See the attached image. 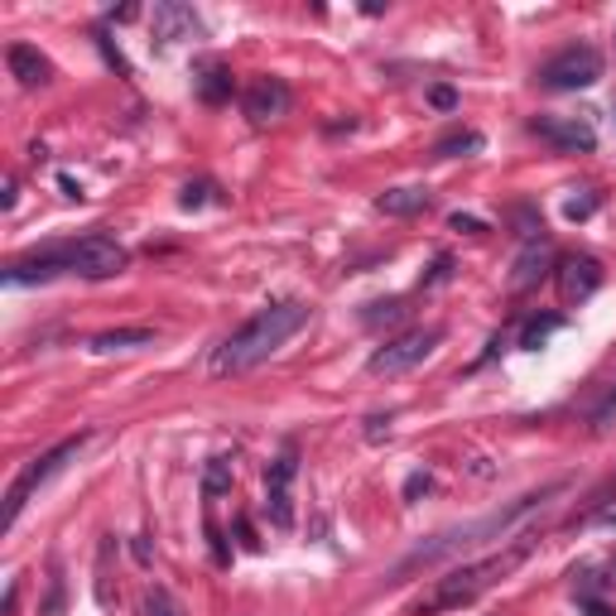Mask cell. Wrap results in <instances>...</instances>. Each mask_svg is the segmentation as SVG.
Here are the masks:
<instances>
[{"label": "cell", "instance_id": "6da1fadb", "mask_svg": "<svg viewBox=\"0 0 616 616\" xmlns=\"http://www.w3.org/2000/svg\"><path fill=\"white\" fill-rule=\"evenodd\" d=\"M130 265L126 246L106 231H92V237L77 241H53L43 251L25 255V261L5 265V285H43L53 275H83V279H116Z\"/></svg>", "mask_w": 616, "mask_h": 616}, {"label": "cell", "instance_id": "7a4b0ae2", "mask_svg": "<svg viewBox=\"0 0 616 616\" xmlns=\"http://www.w3.org/2000/svg\"><path fill=\"white\" fill-rule=\"evenodd\" d=\"M304 323H309V304H299V299L265 304L255 318H246L241 328L212 352V376H241V372H251V366H261L265 356H275Z\"/></svg>", "mask_w": 616, "mask_h": 616}, {"label": "cell", "instance_id": "3957f363", "mask_svg": "<svg viewBox=\"0 0 616 616\" xmlns=\"http://www.w3.org/2000/svg\"><path fill=\"white\" fill-rule=\"evenodd\" d=\"M540 544L535 535H520V544L501 549V554H487L477 558V564H457L448 578H439L429 588V598L414 602V616H439V612H457V607H473L481 592L491 588V582H501L511 574V568H520L525 558H530V549Z\"/></svg>", "mask_w": 616, "mask_h": 616}, {"label": "cell", "instance_id": "277c9868", "mask_svg": "<svg viewBox=\"0 0 616 616\" xmlns=\"http://www.w3.org/2000/svg\"><path fill=\"white\" fill-rule=\"evenodd\" d=\"M558 491H564V481H554V487L530 491V496H520L511 511L487 515V520L467 525V530H448V535H439V540H433V544H419V549H414V554L405 558V564H400V574H405V568H419V564H433V558H443V554H453L457 540H477V535H501V530H511V525L520 520V515H530L535 506H544V501H549V496H558Z\"/></svg>", "mask_w": 616, "mask_h": 616}, {"label": "cell", "instance_id": "5b68a950", "mask_svg": "<svg viewBox=\"0 0 616 616\" xmlns=\"http://www.w3.org/2000/svg\"><path fill=\"white\" fill-rule=\"evenodd\" d=\"M83 443H87V433H73V439L53 443L49 453H39L35 463L20 467V477L10 481V491H5V515H0V530H15V520H20V511L29 506V496H35V491H39L53 473H63V467H68V457L83 453Z\"/></svg>", "mask_w": 616, "mask_h": 616}, {"label": "cell", "instance_id": "8992f818", "mask_svg": "<svg viewBox=\"0 0 616 616\" xmlns=\"http://www.w3.org/2000/svg\"><path fill=\"white\" fill-rule=\"evenodd\" d=\"M439 342H443V328H410V332H400V338H390L386 347H376L366 372L372 376H405L419 362H429Z\"/></svg>", "mask_w": 616, "mask_h": 616}, {"label": "cell", "instance_id": "52a82bcc", "mask_svg": "<svg viewBox=\"0 0 616 616\" xmlns=\"http://www.w3.org/2000/svg\"><path fill=\"white\" fill-rule=\"evenodd\" d=\"M598 77H602V53L588 49V43H574V49L554 53L540 68V83L554 87V92H578V87H592Z\"/></svg>", "mask_w": 616, "mask_h": 616}, {"label": "cell", "instance_id": "ba28073f", "mask_svg": "<svg viewBox=\"0 0 616 616\" xmlns=\"http://www.w3.org/2000/svg\"><path fill=\"white\" fill-rule=\"evenodd\" d=\"M294 477H299V453L285 448L271 467H265V515H271L275 530L294 525Z\"/></svg>", "mask_w": 616, "mask_h": 616}, {"label": "cell", "instance_id": "9c48e42d", "mask_svg": "<svg viewBox=\"0 0 616 616\" xmlns=\"http://www.w3.org/2000/svg\"><path fill=\"white\" fill-rule=\"evenodd\" d=\"M530 136H540L544 144H554L558 154H592L598 150V130L578 116H535Z\"/></svg>", "mask_w": 616, "mask_h": 616}, {"label": "cell", "instance_id": "30bf717a", "mask_svg": "<svg viewBox=\"0 0 616 616\" xmlns=\"http://www.w3.org/2000/svg\"><path fill=\"white\" fill-rule=\"evenodd\" d=\"M241 106L251 121H279V116H289V106H294V92H289L279 77H255V83L246 87Z\"/></svg>", "mask_w": 616, "mask_h": 616}, {"label": "cell", "instance_id": "8fae6325", "mask_svg": "<svg viewBox=\"0 0 616 616\" xmlns=\"http://www.w3.org/2000/svg\"><path fill=\"white\" fill-rule=\"evenodd\" d=\"M598 285H602V265L592 255H564L558 261V294H564V304L588 299Z\"/></svg>", "mask_w": 616, "mask_h": 616}, {"label": "cell", "instance_id": "7c38bea8", "mask_svg": "<svg viewBox=\"0 0 616 616\" xmlns=\"http://www.w3.org/2000/svg\"><path fill=\"white\" fill-rule=\"evenodd\" d=\"M198 35H203V25H198V15L188 5H178V0H160L154 5V39L178 43V39H198Z\"/></svg>", "mask_w": 616, "mask_h": 616}, {"label": "cell", "instance_id": "4fadbf2b", "mask_svg": "<svg viewBox=\"0 0 616 616\" xmlns=\"http://www.w3.org/2000/svg\"><path fill=\"white\" fill-rule=\"evenodd\" d=\"M5 63H10V73L20 77V87H43V83L53 77L49 59H43L35 43H10V49H5Z\"/></svg>", "mask_w": 616, "mask_h": 616}, {"label": "cell", "instance_id": "5bb4252c", "mask_svg": "<svg viewBox=\"0 0 616 616\" xmlns=\"http://www.w3.org/2000/svg\"><path fill=\"white\" fill-rule=\"evenodd\" d=\"M549 265H554V251H549V241H530L520 251V261H515V275H511V289H530L540 285L549 275Z\"/></svg>", "mask_w": 616, "mask_h": 616}, {"label": "cell", "instance_id": "9a60e30c", "mask_svg": "<svg viewBox=\"0 0 616 616\" xmlns=\"http://www.w3.org/2000/svg\"><path fill=\"white\" fill-rule=\"evenodd\" d=\"M376 208L386 212V217H419V212L429 208V193H424V188H386V193L376 198Z\"/></svg>", "mask_w": 616, "mask_h": 616}, {"label": "cell", "instance_id": "2e32d148", "mask_svg": "<svg viewBox=\"0 0 616 616\" xmlns=\"http://www.w3.org/2000/svg\"><path fill=\"white\" fill-rule=\"evenodd\" d=\"M193 87H198V97H203L208 106H222L237 83H231V68H227V63H203V73H198Z\"/></svg>", "mask_w": 616, "mask_h": 616}, {"label": "cell", "instance_id": "e0dca14e", "mask_svg": "<svg viewBox=\"0 0 616 616\" xmlns=\"http://www.w3.org/2000/svg\"><path fill=\"white\" fill-rule=\"evenodd\" d=\"M154 342V328H111V332H97L92 352H130V347H150Z\"/></svg>", "mask_w": 616, "mask_h": 616}, {"label": "cell", "instance_id": "ac0fdd59", "mask_svg": "<svg viewBox=\"0 0 616 616\" xmlns=\"http://www.w3.org/2000/svg\"><path fill=\"white\" fill-rule=\"evenodd\" d=\"M477 150H481L477 130H453V136H443L439 144H433V154H439V160H463V154H477Z\"/></svg>", "mask_w": 616, "mask_h": 616}, {"label": "cell", "instance_id": "d6986e66", "mask_svg": "<svg viewBox=\"0 0 616 616\" xmlns=\"http://www.w3.org/2000/svg\"><path fill=\"white\" fill-rule=\"evenodd\" d=\"M203 491H208V496H222V491H231V457H212L208 473H203Z\"/></svg>", "mask_w": 616, "mask_h": 616}, {"label": "cell", "instance_id": "ffe728a7", "mask_svg": "<svg viewBox=\"0 0 616 616\" xmlns=\"http://www.w3.org/2000/svg\"><path fill=\"white\" fill-rule=\"evenodd\" d=\"M558 328H564V318H558V313H549V318H535L530 328L520 332V347H530V352H535V347H540L549 332H558Z\"/></svg>", "mask_w": 616, "mask_h": 616}, {"label": "cell", "instance_id": "44dd1931", "mask_svg": "<svg viewBox=\"0 0 616 616\" xmlns=\"http://www.w3.org/2000/svg\"><path fill=\"white\" fill-rule=\"evenodd\" d=\"M592 429L598 433H607V429H616V386L607 390V395L598 400V410H592Z\"/></svg>", "mask_w": 616, "mask_h": 616}, {"label": "cell", "instance_id": "7402d4cb", "mask_svg": "<svg viewBox=\"0 0 616 616\" xmlns=\"http://www.w3.org/2000/svg\"><path fill=\"white\" fill-rule=\"evenodd\" d=\"M144 616H184V612H178V602L169 598V592L154 588L150 598H144Z\"/></svg>", "mask_w": 616, "mask_h": 616}, {"label": "cell", "instance_id": "603a6c76", "mask_svg": "<svg viewBox=\"0 0 616 616\" xmlns=\"http://www.w3.org/2000/svg\"><path fill=\"white\" fill-rule=\"evenodd\" d=\"M208 193H212V184H188V188H184V198H178V203H184L188 212H193V208H203V203H208Z\"/></svg>", "mask_w": 616, "mask_h": 616}, {"label": "cell", "instance_id": "cb8c5ba5", "mask_svg": "<svg viewBox=\"0 0 616 616\" xmlns=\"http://www.w3.org/2000/svg\"><path fill=\"white\" fill-rule=\"evenodd\" d=\"M592 208H598V198H574V203L564 208V217L568 222H582V217H592Z\"/></svg>", "mask_w": 616, "mask_h": 616}, {"label": "cell", "instance_id": "d4e9b609", "mask_svg": "<svg viewBox=\"0 0 616 616\" xmlns=\"http://www.w3.org/2000/svg\"><path fill=\"white\" fill-rule=\"evenodd\" d=\"M429 102L439 106V111H453V106H457V92H453V87H433V92H429Z\"/></svg>", "mask_w": 616, "mask_h": 616}, {"label": "cell", "instance_id": "484cf974", "mask_svg": "<svg viewBox=\"0 0 616 616\" xmlns=\"http://www.w3.org/2000/svg\"><path fill=\"white\" fill-rule=\"evenodd\" d=\"M592 501H598V511H607V501H616V473H612L607 481H602L598 496H592Z\"/></svg>", "mask_w": 616, "mask_h": 616}, {"label": "cell", "instance_id": "4316f807", "mask_svg": "<svg viewBox=\"0 0 616 616\" xmlns=\"http://www.w3.org/2000/svg\"><path fill=\"white\" fill-rule=\"evenodd\" d=\"M63 612V582L53 578V592H49V607H43V616H59Z\"/></svg>", "mask_w": 616, "mask_h": 616}, {"label": "cell", "instance_id": "83f0119b", "mask_svg": "<svg viewBox=\"0 0 616 616\" xmlns=\"http://www.w3.org/2000/svg\"><path fill=\"white\" fill-rule=\"evenodd\" d=\"M448 271H453V261H448V255H439V261H433V271H429V279H424V285H439V279H448Z\"/></svg>", "mask_w": 616, "mask_h": 616}, {"label": "cell", "instance_id": "f1b7e54d", "mask_svg": "<svg viewBox=\"0 0 616 616\" xmlns=\"http://www.w3.org/2000/svg\"><path fill=\"white\" fill-rule=\"evenodd\" d=\"M419 491H429V477H424V473H414V477L405 481V496L414 501V496H419Z\"/></svg>", "mask_w": 616, "mask_h": 616}, {"label": "cell", "instance_id": "f546056e", "mask_svg": "<svg viewBox=\"0 0 616 616\" xmlns=\"http://www.w3.org/2000/svg\"><path fill=\"white\" fill-rule=\"evenodd\" d=\"M453 227H457V231H487L477 217H463V212H457V217H453Z\"/></svg>", "mask_w": 616, "mask_h": 616}, {"label": "cell", "instance_id": "4dcf8cb0", "mask_svg": "<svg viewBox=\"0 0 616 616\" xmlns=\"http://www.w3.org/2000/svg\"><path fill=\"white\" fill-rule=\"evenodd\" d=\"M0 203H5V208H15V174L5 178V193H0Z\"/></svg>", "mask_w": 616, "mask_h": 616}, {"label": "cell", "instance_id": "1f68e13d", "mask_svg": "<svg viewBox=\"0 0 616 616\" xmlns=\"http://www.w3.org/2000/svg\"><path fill=\"white\" fill-rule=\"evenodd\" d=\"M588 616H612V612L602 607V602H592V598H588Z\"/></svg>", "mask_w": 616, "mask_h": 616}, {"label": "cell", "instance_id": "d6a6232c", "mask_svg": "<svg viewBox=\"0 0 616 616\" xmlns=\"http://www.w3.org/2000/svg\"><path fill=\"white\" fill-rule=\"evenodd\" d=\"M598 520H602V525H616V506H607V511H598Z\"/></svg>", "mask_w": 616, "mask_h": 616}]
</instances>
